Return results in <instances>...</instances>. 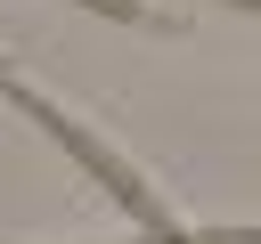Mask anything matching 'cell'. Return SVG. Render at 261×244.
I'll list each match as a JSON object with an SVG mask.
<instances>
[{
  "label": "cell",
  "instance_id": "obj_1",
  "mask_svg": "<svg viewBox=\"0 0 261 244\" xmlns=\"http://www.w3.org/2000/svg\"><path fill=\"white\" fill-rule=\"evenodd\" d=\"M0 89H8V106H16L24 122H41V130H49V138H57V146H65V155H73V163H82V171H90V179L130 211V228H139V236H179V220L163 211V195H155V187H147V179L106 146V138H90V122H73L65 106H49V98H41L33 81H16L8 65H0Z\"/></svg>",
  "mask_w": 261,
  "mask_h": 244
},
{
  "label": "cell",
  "instance_id": "obj_4",
  "mask_svg": "<svg viewBox=\"0 0 261 244\" xmlns=\"http://www.w3.org/2000/svg\"><path fill=\"white\" fill-rule=\"evenodd\" d=\"M228 8H253V0H228Z\"/></svg>",
  "mask_w": 261,
  "mask_h": 244
},
{
  "label": "cell",
  "instance_id": "obj_3",
  "mask_svg": "<svg viewBox=\"0 0 261 244\" xmlns=\"http://www.w3.org/2000/svg\"><path fill=\"white\" fill-rule=\"evenodd\" d=\"M130 244H253V228H212V236H130Z\"/></svg>",
  "mask_w": 261,
  "mask_h": 244
},
{
  "label": "cell",
  "instance_id": "obj_2",
  "mask_svg": "<svg viewBox=\"0 0 261 244\" xmlns=\"http://www.w3.org/2000/svg\"><path fill=\"white\" fill-rule=\"evenodd\" d=\"M82 8H98V16H114V24H155V33L171 24V16H155L147 0H82Z\"/></svg>",
  "mask_w": 261,
  "mask_h": 244
}]
</instances>
